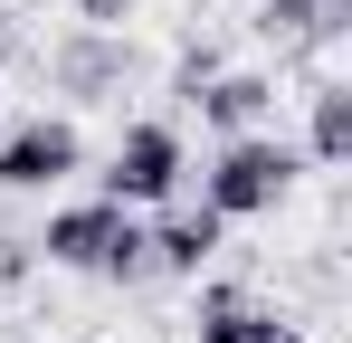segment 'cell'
<instances>
[{
	"instance_id": "6da1fadb",
	"label": "cell",
	"mask_w": 352,
	"mask_h": 343,
	"mask_svg": "<svg viewBox=\"0 0 352 343\" xmlns=\"http://www.w3.org/2000/svg\"><path fill=\"white\" fill-rule=\"evenodd\" d=\"M38 248H48V267H76V277H143L153 267V238H143V220L124 210V200H67V210H48V229H38Z\"/></svg>"
},
{
	"instance_id": "7a4b0ae2",
	"label": "cell",
	"mask_w": 352,
	"mask_h": 343,
	"mask_svg": "<svg viewBox=\"0 0 352 343\" xmlns=\"http://www.w3.org/2000/svg\"><path fill=\"white\" fill-rule=\"evenodd\" d=\"M295 172H305L295 143H276V134H229L219 163H210V181H200V200H210L219 220H267L295 191Z\"/></svg>"
},
{
	"instance_id": "3957f363",
	"label": "cell",
	"mask_w": 352,
	"mask_h": 343,
	"mask_svg": "<svg viewBox=\"0 0 352 343\" xmlns=\"http://www.w3.org/2000/svg\"><path fill=\"white\" fill-rule=\"evenodd\" d=\"M76 172H86V134L67 114H29L0 134V191H58Z\"/></svg>"
},
{
	"instance_id": "277c9868",
	"label": "cell",
	"mask_w": 352,
	"mask_h": 343,
	"mask_svg": "<svg viewBox=\"0 0 352 343\" xmlns=\"http://www.w3.org/2000/svg\"><path fill=\"white\" fill-rule=\"evenodd\" d=\"M181 134L172 124H124V143H115V163H105V200H124V210H162L181 191Z\"/></svg>"
},
{
	"instance_id": "5b68a950",
	"label": "cell",
	"mask_w": 352,
	"mask_h": 343,
	"mask_svg": "<svg viewBox=\"0 0 352 343\" xmlns=\"http://www.w3.org/2000/svg\"><path fill=\"white\" fill-rule=\"evenodd\" d=\"M143 238H153V267H162V277H200V267L219 258L229 220H219L210 200H162V220H143Z\"/></svg>"
},
{
	"instance_id": "8992f818",
	"label": "cell",
	"mask_w": 352,
	"mask_h": 343,
	"mask_svg": "<svg viewBox=\"0 0 352 343\" xmlns=\"http://www.w3.org/2000/svg\"><path fill=\"white\" fill-rule=\"evenodd\" d=\"M190 105H200L210 134H257L267 105H276V86H267V76H248V67H219V76H200V86H190Z\"/></svg>"
},
{
	"instance_id": "52a82bcc",
	"label": "cell",
	"mask_w": 352,
	"mask_h": 343,
	"mask_svg": "<svg viewBox=\"0 0 352 343\" xmlns=\"http://www.w3.org/2000/svg\"><path fill=\"white\" fill-rule=\"evenodd\" d=\"M58 86L67 96H105V86H124V39L115 29H76L58 48Z\"/></svg>"
},
{
	"instance_id": "ba28073f",
	"label": "cell",
	"mask_w": 352,
	"mask_h": 343,
	"mask_svg": "<svg viewBox=\"0 0 352 343\" xmlns=\"http://www.w3.org/2000/svg\"><path fill=\"white\" fill-rule=\"evenodd\" d=\"M305 163H352V86H314V114H305Z\"/></svg>"
},
{
	"instance_id": "9c48e42d",
	"label": "cell",
	"mask_w": 352,
	"mask_h": 343,
	"mask_svg": "<svg viewBox=\"0 0 352 343\" xmlns=\"http://www.w3.org/2000/svg\"><path fill=\"white\" fill-rule=\"evenodd\" d=\"M248 324H257V295L248 286H200V315H190L200 343H248Z\"/></svg>"
},
{
	"instance_id": "30bf717a",
	"label": "cell",
	"mask_w": 352,
	"mask_h": 343,
	"mask_svg": "<svg viewBox=\"0 0 352 343\" xmlns=\"http://www.w3.org/2000/svg\"><path fill=\"white\" fill-rule=\"evenodd\" d=\"M257 39H276V48H333L324 19H314V0H257Z\"/></svg>"
},
{
	"instance_id": "8fae6325",
	"label": "cell",
	"mask_w": 352,
	"mask_h": 343,
	"mask_svg": "<svg viewBox=\"0 0 352 343\" xmlns=\"http://www.w3.org/2000/svg\"><path fill=\"white\" fill-rule=\"evenodd\" d=\"M248 343H314V334H305V324H286L276 305H257V324H248Z\"/></svg>"
},
{
	"instance_id": "7c38bea8",
	"label": "cell",
	"mask_w": 352,
	"mask_h": 343,
	"mask_svg": "<svg viewBox=\"0 0 352 343\" xmlns=\"http://www.w3.org/2000/svg\"><path fill=\"white\" fill-rule=\"evenodd\" d=\"M76 19H86V29H124V19H133V0H76Z\"/></svg>"
},
{
	"instance_id": "4fadbf2b",
	"label": "cell",
	"mask_w": 352,
	"mask_h": 343,
	"mask_svg": "<svg viewBox=\"0 0 352 343\" xmlns=\"http://www.w3.org/2000/svg\"><path fill=\"white\" fill-rule=\"evenodd\" d=\"M314 19H324V39H343V29H352V0H314Z\"/></svg>"
}]
</instances>
